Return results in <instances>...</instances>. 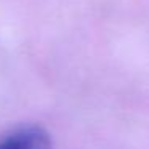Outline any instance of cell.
I'll return each instance as SVG.
<instances>
[{"instance_id":"1","label":"cell","mask_w":149,"mask_h":149,"mask_svg":"<svg viewBox=\"0 0 149 149\" xmlns=\"http://www.w3.org/2000/svg\"><path fill=\"white\" fill-rule=\"evenodd\" d=\"M0 149H53V141L45 128L29 125L0 139Z\"/></svg>"}]
</instances>
